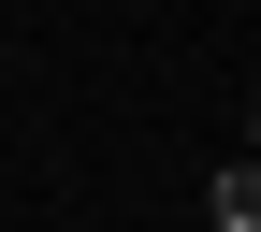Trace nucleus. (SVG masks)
Here are the masks:
<instances>
[{
  "mask_svg": "<svg viewBox=\"0 0 261 232\" xmlns=\"http://www.w3.org/2000/svg\"><path fill=\"white\" fill-rule=\"evenodd\" d=\"M203 218H218V232H261V160H232V174L203 189Z\"/></svg>",
  "mask_w": 261,
  "mask_h": 232,
  "instance_id": "obj_1",
  "label": "nucleus"
},
{
  "mask_svg": "<svg viewBox=\"0 0 261 232\" xmlns=\"http://www.w3.org/2000/svg\"><path fill=\"white\" fill-rule=\"evenodd\" d=\"M247 160H261V102H247Z\"/></svg>",
  "mask_w": 261,
  "mask_h": 232,
  "instance_id": "obj_2",
  "label": "nucleus"
}]
</instances>
